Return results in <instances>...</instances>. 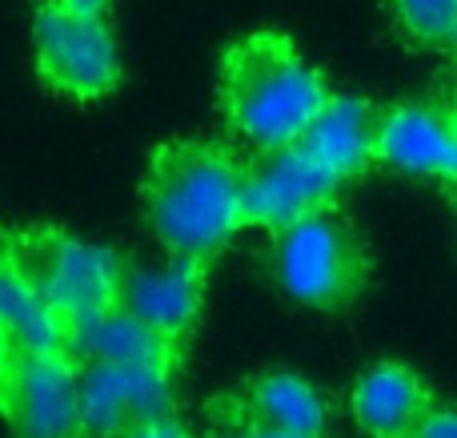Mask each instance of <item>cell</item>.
<instances>
[{"mask_svg": "<svg viewBox=\"0 0 457 438\" xmlns=\"http://www.w3.org/2000/svg\"><path fill=\"white\" fill-rule=\"evenodd\" d=\"M149 230L169 254L209 257L245 225V169L205 141H173L149 169Z\"/></svg>", "mask_w": 457, "mask_h": 438, "instance_id": "6da1fadb", "label": "cell"}, {"mask_svg": "<svg viewBox=\"0 0 457 438\" xmlns=\"http://www.w3.org/2000/svg\"><path fill=\"white\" fill-rule=\"evenodd\" d=\"M221 93L233 133L257 153L301 141L329 101L321 72L301 61L297 48L277 32H257L228 48Z\"/></svg>", "mask_w": 457, "mask_h": 438, "instance_id": "7a4b0ae2", "label": "cell"}, {"mask_svg": "<svg viewBox=\"0 0 457 438\" xmlns=\"http://www.w3.org/2000/svg\"><path fill=\"white\" fill-rule=\"evenodd\" d=\"M277 286L305 306H345L365 282V254L345 217L329 206L277 230L273 241Z\"/></svg>", "mask_w": 457, "mask_h": 438, "instance_id": "3957f363", "label": "cell"}, {"mask_svg": "<svg viewBox=\"0 0 457 438\" xmlns=\"http://www.w3.org/2000/svg\"><path fill=\"white\" fill-rule=\"evenodd\" d=\"M37 40V61L48 85L77 101H93L117 88L120 80V56L109 24L101 16L72 13L61 0H48L32 24Z\"/></svg>", "mask_w": 457, "mask_h": 438, "instance_id": "277c9868", "label": "cell"}, {"mask_svg": "<svg viewBox=\"0 0 457 438\" xmlns=\"http://www.w3.org/2000/svg\"><path fill=\"white\" fill-rule=\"evenodd\" d=\"M21 265L32 274L40 294L64 314V322H80L120 306V278L125 265L104 246L64 233H37L24 241Z\"/></svg>", "mask_w": 457, "mask_h": 438, "instance_id": "5b68a950", "label": "cell"}, {"mask_svg": "<svg viewBox=\"0 0 457 438\" xmlns=\"http://www.w3.org/2000/svg\"><path fill=\"white\" fill-rule=\"evenodd\" d=\"M341 177L325 169L301 141L261 153L257 165L245 169V225L285 230L305 214L325 209L341 190Z\"/></svg>", "mask_w": 457, "mask_h": 438, "instance_id": "8992f818", "label": "cell"}, {"mask_svg": "<svg viewBox=\"0 0 457 438\" xmlns=\"http://www.w3.org/2000/svg\"><path fill=\"white\" fill-rule=\"evenodd\" d=\"M16 438H72L80 431V370L69 350L21 354L0 391Z\"/></svg>", "mask_w": 457, "mask_h": 438, "instance_id": "52a82bcc", "label": "cell"}, {"mask_svg": "<svg viewBox=\"0 0 457 438\" xmlns=\"http://www.w3.org/2000/svg\"><path fill=\"white\" fill-rule=\"evenodd\" d=\"M173 415V383L161 366H112L88 362L80 370V431L120 438L149 418Z\"/></svg>", "mask_w": 457, "mask_h": 438, "instance_id": "ba28073f", "label": "cell"}, {"mask_svg": "<svg viewBox=\"0 0 457 438\" xmlns=\"http://www.w3.org/2000/svg\"><path fill=\"white\" fill-rule=\"evenodd\" d=\"M378 161L397 173L457 185V129L442 105H394L378 117Z\"/></svg>", "mask_w": 457, "mask_h": 438, "instance_id": "9c48e42d", "label": "cell"}, {"mask_svg": "<svg viewBox=\"0 0 457 438\" xmlns=\"http://www.w3.org/2000/svg\"><path fill=\"white\" fill-rule=\"evenodd\" d=\"M201 257L169 254L157 265H129L120 278V306L161 334L181 338L201 314Z\"/></svg>", "mask_w": 457, "mask_h": 438, "instance_id": "30bf717a", "label": "cell"}, {"mask_svg": "<svg viewBox=\"0 0 457 438\" xmlns=\"http://www.w3.org/2000/svg\"><path fill=\"white\" fill-rule=\"evenodd\" d=\"M177 338L161 334L145 318L112 306L104 314L80 318L69 326V354L77 362H112V366H161L173 370Z\"/></svg>", "mask_w": 457, "mask_h": 438, "instance_id": "8fae6325", "label": "cell"}, {"mask_svg": "<svg viewBox=\"0 0 457 438\" xmlns=\"http://www.w3.org/2000/svg\"><path fill=\"white\" fill-rule=\"evenodd\" d=\"M353 418L370 438H413L429 415V391L402 362H378L353 383Z\"/></svg>", "mask_w": 457, "mask_h": 438, "instance_id": "7c38bea8", "label": "cell"}, {"mask_svg": "<svg viewBox=\"0 0 457 438\" xmlns=\"http://www.w3.org/2000/svg\"><path fill=\"white\" fill-rule=\"evenodd\" d=\"M301 145L341 181H349L378 161V113L361 97H329Z\"/></svg>", "mask_w": 457, "mask_h": 438, "instance_id": "4fadbf2b", "label": "cell"}, {"mask_svg": "<svg viewBox=\"0 0 457 438\" xmlns=\"http://www.w3.org/2000/svg\"><path fill=\"white\" fill-rule=\"evenodd\" d=\"M0 326L21 354L69 350V322L21 262H0Z\"/></svg>", "mask_w": 457, "mask_h": 438, "instance_id": "5bb4252c", "label": "cell"}, {"mask_svg": "<svg viewBox=\"0 0 457 438\" xmlns=\"http://www.w3.org/2000/svg\"><path fill=\"white\" fill-rule=\"evenodd\" d=\"M249 418L269 426H281V431L293 434H309L321 438L325 426H329V402L317 386H309L305 378L289 375V370H269L257 383L249 386Z\"/></svg>", "mask_w": 457, "mask_h": 438, "instance_id": "9a60e30c", "label": "cell"}, {"mask_svg": "<svg viewBox=\"0 0 457 438\" xmlns=\"http://www.w3.org/2000/svg\"><path fill=\"white\" fill-rule=\"evenodd\" d=\"M397 24L421 45H445L457 16V0H389Z\"/></svg>", "mask_w": 457, "mask_h": 438, "instance_id": "2e32d148", "label": "cell"}, {"mask_svg": "<svg viewBox=\"0 0 457 438\" xmlns=\"http://www.w3.org/2000/svg\"><path fill=\"white\" fill-rule=\"evenodd\" d=\"M413 438H457V410L442 407V410H429L421 418V426L413 431Z\"/></svg>", "mask_w": 457, "mask_h": 438, "instance_id": "e0dca14e", "label": "cell"}, {"mask_svg": "<svg viewBox=\"0 0 457 438\" xmlns=\"http://www.w3.org/2000/svg\"><path fill=\"white\" fill-rule=\"evenodd\" d=\"M125 438H193V434L185 431V426L177 423L173 415H165V418H149V423L133 426Z\"/></svg>", "mask_w": 457, "mask_h": 438, "instance_id": "ac0fdd59", "label": "cell"}, {"mask_svg": "<svg viewBox=\"0 0 457 438\" xmlns=\"http://www.w3.org/2000/svg\"><path fill=\"white\" fill-rule=\"evenodd\" d=\"M221 438H309V434H293V431H281V426H269V423H257V418H249V423L225 431Z\"/></svg>", "mask_w": 457, "mask_h": 438, "instance_id": "d6986e66", "label": "cell"}, {"mask_svg": "<svg viewBox=\"0 0 457 438\" xmlns=\"http://www.w3.org/2000/svg\"><path fill=\"white\" fill-rule=\"evenodd\" d=\"M16 358H21V350H16V342H12V338H8V330L0 326V391H4V386H8V378H12Z\"/></svg>", "mask_w": 457, "mask_h": 438, "instance_id": "ffe728a7", "label": "cell"}, {"mask_svg": "<svg viewBox=\"0 0 457 438\" xmlns=\"http://www.w3.org/2000/svg\"><path fill=\"white\" fill-rule=\"evenodd\" d=\"M61 4H69L72 13H85V16H101L104 8H109V0H61Z\"/></svg>", "mask_w": 457, "mask_h": 438, "instance_id": "44dd1931", "label": "cell"}, {"mask_svg": "<svg viewBox=\"0 0 457 438\" xmlns=\"http://www.w3.org/2000/svg\"><path fill=\"white\" fill-rule=\"evenodd\" d=\"M445 45H450L453 53H457V16H453V29H450V40H445Z\"/></svg>", "mask_w": 457, "mask_h": 438, "instance_id": "7402d4cb", "label": "cell"}, {"mask_svg": "<svg viewBox=\"0 0 457 438\" xmlns=\"http://www.w3.org/2000/svg\"><path fill=\"white\" fill-rule=\"evenodd\" d=\"M450 113H453V129H457V105H453V109H450Z\"/></svg>", "mask_w": 457, "mask_h": 438, "instance_id": "603a6c76", "label": "cell"}]
</instances>
